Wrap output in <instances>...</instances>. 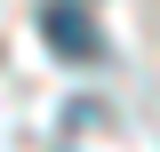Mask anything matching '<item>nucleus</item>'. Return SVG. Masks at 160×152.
I'll return each mask as SVG.
<instances>
[{"label":"nucleus","mask_w":160,"mask_h":152,"mask_svg":"<svg viewBox=\"0 0 160 152\" xmlns=\"http://www.w3.org/2000/svg\"><path fill=\"white\" fill-rule=\"evenodd\" d=\"M40 32H48V48H56L64 64H96V56H104L96 16H88V8H72V0H48V8H40Z\"/></svg>","instance_id":"1"}]
</instances>
